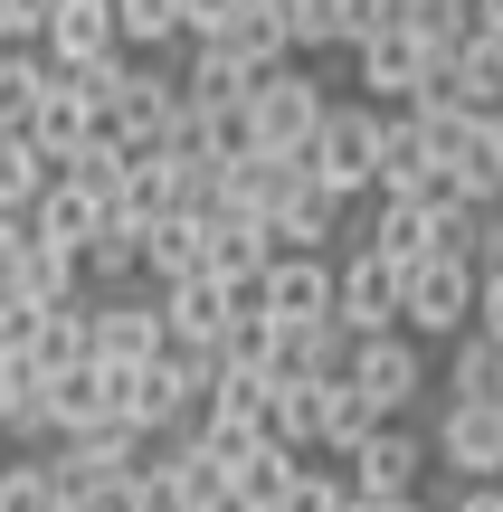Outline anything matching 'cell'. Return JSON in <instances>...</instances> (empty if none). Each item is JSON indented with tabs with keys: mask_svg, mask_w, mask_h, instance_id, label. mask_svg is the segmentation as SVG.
<instances>
[{
	"mask_svg": "<svg viewBox=\"0 0 503 512\" xmlns=\"http://www.w3.org/2000/svg\"><path fill=\"white\" fill-rule=\"evenodd\" d=\"M399 323L418 332V342H456V332L475 323V266L447 247H428L418 266H399Z\"/></svg>",
	"mask_w": 503,
	"mask_h": 512,
	"instance_id": "obj_2",
	"label": "cell"
},
{
	"mask_svg": "<svg viewBox=\"0 0 503 512\" xmlns=\"http://www.w3.org/2000/svg\"><path fill=\"white\" fill-rule=\"evenodd\" d=\"M475 332H494V342H503V266L475 275Z\"/></svg>",
	"mask_w": 503,
	"mask_h": 512,
	"instance_id": "obj_38",
	"label": "cell"
},
{
	"mask_svg": "<svg viewBox=\"0 0 503 512\" xmlns=\"http://www.w3.org/2000/svg\"><path fill=\"white\" fill-rule=\"evenodd\" d=\"M38 408H48L57 427H95V418H114V361H67V370H38Z\"/></svg>",
	"mask_w": 503,
	"mask_h": 512,
	"instance_id": "obj_14",
	"label": "cell"
},
{
	"mask_svg": "<svg viewBox=\"0 0 503 512\" xmlns=\"http://www.w3.org/2000/svg\"><path fill=\"white\" fill-rule=\"evenodd\" d=\"M238 95H247V57L209 29L200 57H190V76H181V105H238Z\"/></svg>",
	"mask_w": 503,
	"mask_h": 512,
	"instance_id": "obj_27",
	"label": "cell"
},
{
	"mask_svg": "<svg viewBox=\"0 0 503 512\" xmlns=\"http://www.w3.org/2000/svg\"><path fill=\"white\" fill-rule=\"evenodd\" d=\"M48 171H57V162H48V152L29 143V133H0V209H29Z\"/></svg>",
	"mask_w": 503,
	"mask_h": 512,
	"instance_id": "obj_31",
	"label": "cell"
},
{
	"mask_svg": "<svg viewBox=\"0 0 503 512\" xmlns=\"http://www.w3.org/2000/svg\"><path fill=\"white\" fill-rule=\"evenodd\" d=\"M295 465H304V446H285V437H257L238 465H228V512H276L285 503V484H295Z\"/></svg>",
	"mask_w": 503,
	"mask_h": 512,
	"instance_id": "obj_17",
	"label": "cell"
},
{
	"mask_svg": "<svg viewBox=\"0 0 503 512\" xmlns=\"http://www.w3.org/2000/svg\"><path fill=\"white\" fill-rule=\"evenodd\" d=\"M342 465H352V494H418V475H428V437H409L399 418H371L352 446H342Z\"/></svg>",
	"mask_w": 503,
	"mask_h": 512,
	"instance_id": "obj_6",
	"label": "cell"
},
{
	"mask_svg": "<svg viewBox=\"0 0 503 512\" xmlns=\"http://www.w3.org/2000/svg\"><path fill=\"white\" fill-rule=\"evenodd\" d=\"M428 57H437V48L409 29V19H380L371 38H352V67H361V86H371V95H390V105H409V95H418Z\"/></svg>",
	"mask_w": 503,
	"mask_h": 512,
	"instance_id": "obj_10",
	"label": "cell"
},
{
	"mask_svg": "<svg viewBox=\"0 0 503 512\" xmlns=\"http://www.w3.org/2000/svg\"><path fill=\"white\" fill-rule=\"evenodd\" d=\"M333 323L342 332H390L399 323V266L380 247H352L333 266Z\"/></svg>",
	"mask_w": 503,
	"mask_h": 512,
	"instance_id": "obj_8",
	"label": "cell"
},
{
	"mask_svg": "<svg viewBox=\"0 0 503 512\" xmlns=\"http://www.w3.org/2000/svg\"><path fill=\"white\" fill-rule=\"evenodd\" d=\"M38 95H48V48H0V133H29Z\"/></svg>",
	"mask_w": 503,
	"mask_h": 512,
	"instance_id": "obj_29",
	"label": "cell"
},
{
	"mask_svg": "<svg viewBox=\"0 0 503 512\" xmlns=\"http://www.w3.org/2000/svg\"><path fill=\"white\" fill-rule=\"evenodd\" d=\"M29 389H38V370L19 361V351H0V427H10V408L29 399Z\"/></svg>",
	"mask_w": 503,
	"mask_h": 512,
	"instance_id": "obj_37",
	"label": "cell"
},
{
	"mask_svg": "<svg viewBox=\"0 0 503 512\" xmlns=\"http://www.w3.org/2000/svg\"><path fill=\"white\" fill-rule=\"evenodd\" d=\"M475 29H485V38H503V0H475Z\"/></svg>",
	"mask_w": 503,
	"mask_h": 512,
	"instance_id": "obj_43",
	"label": "cell"
},
{
	"mask_svg": "<svg viewBox=\"0 0 503 512\" xmlns=\"http://www.w3.org/2000/svg\"><path fill=\"white\" fill-rule=\"evenodd\" d=\"M0 294H19V304H67V294H86V266H76V247H57V238L29 228V247L10 256V285Z\"/></svg>",
	"mask_w": 503,
	"mask_h": 512,
	"instance_id": "obj_18",
	"label": "cell"
},
{
	"mask_svg": "<svg viewBox=\"0 0 503 512\" xmlns=\"http://www.w3.org/2000/svg\"><path fill=\"white\" fill-rule=\"evenodd\" d=\"M257 294H266L276 323H323V313H333V256L323 247H276L266 275H257Z\"/></svg>",
	"mask_w": 503,
	"mask_h": 512,
	"instance_id": "obj_9",
	"label": "cell"
},
{
	"mask_svg": "<svg viewBox=\"0 0 503 512\" xmlns=\"http://www.w3.org/2000/svg\"><path fill=\"white\" fill-rule=\"evenodd\" d=\"M352 370V332L323 313V323H276V380H333Z\"/></svg>",
	"mask_w": 503,
	"mask_h": 512,
	"instance_id": "obj_20",
	"label": "cell"
},
{
	"mask_svg": "<svg viewBox=\"0 0 503 512\" xmlns=\"http://www.w3.org/2000/svg\"><path fill=\"white\" fill-rule=\"evenodd\" d=\"M86 351H95V361H114V370H133V361H152V351H171L162 294H152V304H133L124 285H114V294H86Z\"/></svg>",
	"mask_w": 503,
	"mask_h": 512,
	"instance_id": "obj_5",
	"label": "cell"
},
{
	"mask_svg": "<svg viewBox=\"0 0 503 512\" xmlns=\"http://www.w3.org/2000/svg\"><path fill=\"white\" fill-rule=\"evenodd\" d=\"M29 247V209H0V285H10V256Z\"/></svg>",
	"mask_w": 503,
	"mask_h": 512,
	"instance_id": "obj_40",
	"label": "cell"
},
{
	"mask_svg": "<svg viewBox=\"0 0 503 512\" xmlns=\"http://www.w3.org/2000/svg\"><path fill=\"white\" fill-rule=\"evenodd\" d=\"M0 48H10V38H0Z\"/></svg>",
	"mask_w": 503,
	"mask_h": 512,
	"instance_id": "obj_44",
	"label": "cell"
},
{
	"mask_svg": "<svg viewBox=\"0 0 503 512\" xmlns=\"http://www.w3.org/2000/svg\"><path fill=\"white\" fill-rule=\"evenodd\" d=\"M342 219H352V200H342L333 181H314V171H304V181L276 200V238H285V247H333Z\"/></svg>",
	"mask_w": 503,
	"mask_h": 512,
	"instance_id": "obj_21",
	"label": "cell"
},
{
	"mask_svg": "<svg viewBox=\"0 0 503 512\" xmlns=\"http://www.w3.org/2000/svg\"><path fill=\"white\" fill-rule=\"evenodd\" d=\"M105 219H114L105 190H86L76 171H48V181H38V200H29V228H38V238H57V247H76V256H86V238H95Z\"/></svg>",
	"mask_w": 503,
	"mask_h": 512,
	"instance_id": "obj_13",
	"label": "cell"
},
{
	"mask_svg": "<svg viewBox=\"0 0 503 512\" xmlns=\"http://www.w3.org/2000/svg\"><path fill=\"white\" fill-rule=\"evenodd\" d=\"M371 247L390 256V266H418V256L437 247V209L409 200V190H380V219H371Z\"/></svg>",
	"mask_w": 503,
	"mask_h": 512,
	"instance_id": "obj_23",
	"label": "cell"
},
{
	"mask_svg": "<svg viewBox=\"0 0 503 512\" xmlns=\"http://www.w3.org/2000/svg\"><path fill=\"white\" fill-rule=\"evenodd\" d=\"M171 124H181V76H152V67H124V76H114V95H105V133H114V143L152 152Z\"/></svg>",
	"mask_w": 503,
	"mask_h": 512,
	"instance_id": "obj_7",
	"label": "cell"
},
{
	"mask_svg": "<svg viewBox=\"0 0 503 512\" xmlns=\"http://www.w3.org/2000/svg\"><path fill=\"white\" fill-rule=\"evenodd\" d=\"M48 10L57 0H0V38H10V48H38V38H48Z\"/></svg>",
	"mask_w": 503,
	"mask_h": 512,
	"instance_id": "obj_35",
	"label": "cell"
},
{
	"mask_svg": "<svg viewBox=\"0 0 503 512\" xmlns=\"http://www.w3.org/2000/svg\"><path fill=\"white\" fill-rule=\"evenodd\" d=\"M228 19H238V0H181V29H190V38L228 29Z\"/></svg>",
	"mask_w": 503,
	"mask_h": 512,
	"instance_id": "obj_39",
	"label": "cell"
},
{
	"mask_svg": "<svg viewBox=\"0 0 503 512\" xmlns=\"http://www.w3.org/2000/svg\"><path fill=\"white\" fill-rule=\"evenodd\" d=\"M342 512H437V503H428V494H352Z\"/></svg>",
	"mask_w": 503,
	"mask_h": 512,
	"instance_id": "obj_41",
	"label": "cell"
},
{
	"mask_svg": "<svg viewBox=\"0 0 503 512\" xmlns=\"http://www.w3.org/2000/svg\"><path fill=\"white\" fill-rule=\"evenodd\" d=\"M95 124H105V114H95V95L76 86L67 67H48V95H38V114H29V143L48 152V162H67V152L86 143Z\"/></svg>",
	"mask_w": 503,
	"mask_h": 512,
	"instance_id": "obj_16",
	"label": "cell"
},
{
	"mask_svg": "<svg viewBox=\"0 0 503 512\" xmlns=\"http://www.w3.org/2000/svg\"><path fill=\"white\" fill-rule=\"evenodd\" d=\"M266 256H276V228H266V219H247V209H209V219H200V266L219 275V285L247 294L266 275Z\"/></svg>",
	"mask_w": 503,
	"mask_h": 512,
	"instance_id": "obj_11",
	"label": "cell"
},
{
	"mask_svg": "<svg viewBox=\"0 0 503 512\" xmlns=\"http://www.w3.org/2000/svg\"><path fill=\"white\" fill-rule=\"evenodd\" d=\"M428 181H437V152H428V133H418V114H409V105L380 114V190L428 200Z\"/></svg>",
	"mask_w": 503,
	"mask_h": 512,
	"instance_id": "obj_22",
	"label": "cell"
},
{
	"mask_svg": "<svg viewBox=\"0 0 503 512\" xmlns=\"http://www.w3.org/2000/svg\"><path fill=\"white\" fill-rule=\"evenodd\" d=\"M352 503V475H323V465H295V484H285L276 512H342Z\"/></svg>",
	"mask_w": 503,
	"mask_h": 512,
	"instance_id": "obj_33",
	"label": "cell"
},
{
	"mask_svg": "<svg viewBox=\"0 0 503 512\" xmlns=\"http://www.w3.org/2000/svg\"><path fill=\"white\" fill-rule=\"evenodd\" d=\"M352 380H361V399H371L380 418H399V408L428 399V342H418L409 323H390V332H352Z\"/></svg>",
	"mask_w": 503,
	"mask_h": 512,
	"instance_id": "obj_4",
	"label": "cell"
},
{
	"mask_svg": "<svg viewBox=\"0 0 503 512\" xmlns=\"http://www.w3.org/2000/svg\"><path fill=\"white\" fill-rule=\"evenodd\" d=\"M371 418H380V408L361 399V380H352V370L314 380V446H333V456H342V446H352V437H361Z\"/></svg>",
	"mask_w": 503,
	"mask_h": 512,
	"instance_id": "obj_25",
	"label": "cell"
},
{
	"mask_svg": "<svg viewBox=\"0 0 503 512\" xmlns=\"http://www.w3.org/2000/svg\"><path fill=\"white\" fill-rule=\"evenodd\" d=\"M304 171L333 181L342 200L380 190V114H371V105H333V95H323V124H314V143H304Z\"/></svg>",
	"mask_w": 503,
	"mask_h": 512,
	"instance_id": "obj_3",
	"label": "cell"
},
{
	"mask_svg": "<svg viewBox=\"0 0 503 512\" xmlns=\"http://www.w3.org/2000/svg\"><path fill=\"white\" fill-rule=\"evenodd\" d=\"M447 512H503V475H485V484H466V494H456Z\"/></svg>",
	"mask_w": 503,
	"mask_h": 512,
	"instance_id": "obj_42",
	"label": "cell"
},
{
	"mask_svg": "<svg viewBox=\"0 0 503 512\" xmlns=\"http://www.w3.org/2000/svg\"><path fill=\"white\" fill-rule=\"evenodd\" d=\"M200 266V219L190 209H162V219H143V275L152 285H171V275Z\"/></svg>",
	"mask_w": 503,
	"mask_h": 512,
	"instance_id": "obj_28",
	"label": "cell"
},
{
	"mask_svg": "<svg viewBox=\"0 0 503 512\" xmlns=\"http://www.w3.org/2000/svg\"><path fill=\"white\" fill-rule=\"evenodd\" d=\"M76 266H86V294L133 285V275H143V228H133V219H105V228L86 238V256H76Z\"/></svg>",
	"mask_w": 503,
	"mask_h": 512,
	"instance_id": "obj_26",
	"label": "cell"
},
{
	"mask_svg": "<svg viewBox=\"0 0 503 512\" xmlns=\"http://www.w3.org/2000/svg\"><path fill=\"white\" fill-rule=\"evenodd\" d=\"M228 304H238V285H219L209 266H190V275L162 285V332H171V342H219Z\"/></svg>",
	"mask_w": 503,
	"mask_h": 512,
	"instance_id": "obj_15",
	"label": "cell"
},
{
	"mask_svg": "<svg viewBox=\"0 0 503 512\" xmlns=\"http://www.w3.org/2000/svg\"><path fill=\"white\" fill-rule=\"evenodd\" d=\"M238 105H247V143H257V152H304V143H314V124H323V86L295 67V57L257 67Z\"/></svg>",
	"mask_w": 503,
	"mask_h": 512,
	"instance_id": "obj_1",
	"label": "cell"
},
{
	"mask_svg": "<svg viewBox=\"0 0 503 512\" xmlns=\"http://www.w3.org/2000/svg\"><path fill=\"white\" fill-rule=\"evenodd\" d=\"M380 19H390V0H333V48H352V38H371Z\"/></svg>",
	"mask_w": 503,
	"mask_h": 512,
	"instance_id": "obj_36",
	"label": "cell"
},
{
	"mask_svg": "<svg viewBox=\"0 0 503 512\" xmlns=\"http://www.w3.org/2000/svg\"><path fill=\"white\" fill-rule=\"evenodd\" d=\"M447 399H494V408H503V342H494V332H456Z\"/></svg>",
	"mask_w": 503,
	"mask_h": 512,
	"instance_id": "obj_30",
	"label": "cell"
},
{
	"mask_svg": "<svg viewBox=\"0 0 503 512\" xmlns=\"http://www.w3.org/2000/svg\"><path fill=\"white\" fill-rule=\"evenodd\" d=\"M437 465H456L466 484L503 475V408L494 399H447V418H437Z\"/></svg>",
	"mask_w": 503,
	"mask_h": 512,
	"instance_id": "obj_12",
	"label": "cell"
},
{
	"mask_svg": "<svg viewBox=\"0 0 503 512\" xmlns=\"http://www.w3.org/2000/svg\"><path fill=\"white\" fill-rule=\"evenodd\" d=\"M219 361H238V370H276V313H266L257 285L228 304V323H219Z\"/></svg>",
	"mask_w": 503,
	"mask_h": 512,
	"instance_id": "obj_24",
	"label": "cell"
},
{
	"mask_svg": "<svg viewBox=\"0 0 503 512\" xmlns=\"http://www.w3.org/2000/svg\"><path fill=\"white\" fill-rule=\"evenodd\" d=\"M114 38H124V48H162V38H181V0H114Z\"/></svg>",
	"mask_w": 503,
	"mask_h": 512,
	"instance_id": "obj_32",
	"label": "cell"
},
{
	"mask_svg": "<svg viewBox=\"0 0 503 512\" xmlns=\"http://www.w3.org/2000/svg\"><path fill=\"white\" fill-rule=\"evenodd\" d=\"M38 48H48V67H86V57L124 48V38H114V0H57Z\"/></svg>",
	"mask_w": 503,
	"mask_h": 512,
	"instance_id": "obj_19",
	"label": "cell"
},
{
	"mask_svg": "<svg viewBox=\"0 0 503 512\" xmlns=\"http://www.w3.org/2000/svg\"><path fill=\"white\" fill-rule=\"evenodd\" d=\"M0 512H48V475H38V456L0 465Z\"/></svg>",
	"mask_w": 503,
	"mask_h": 512,
	"instance_id": "obj_34",
	"label": "cell"
}]
</instances>
